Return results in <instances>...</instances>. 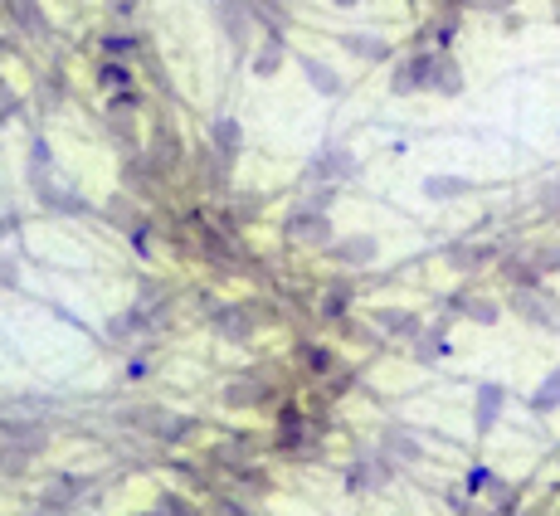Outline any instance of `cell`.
<instances>
[{"instance_id": "cb8c5ba5", "label": "cell", "mask_w": 560, "mask_h": 516, "mask_svg": "<svg viewBox=\"0 0 560 516\" xmlns=\"http://www.w3.org/2000/svg\"><path fill=\"white\" fill-rule=\"evenodd\" d=\"M347 44L351 54H361V59H385V40H371V34H347Z\"/></svg>"}, {"instance_id": "74e56055", "label": "cell", "mask_w": 560, "mask_h": 516, "mask_svg": "<svg viewBox=\"0 0 560 516\" xmlns=\"http://www.w3.org/2000/svg\"><path fill=\"white\" fill-rule=\"evenodd\" d=\"M527 516H541V511H527Z\"/></svg>"}, {"instance_id": "d590c367", "label": "cell", "mask_w": 560, "mask_h": 516, "mask_svg": "<svg viewBox=\"0 0 560 516\" xmlns=\"http://www.w3.org/2000/svg\"><path fill=\"white\" fill-rule=\"evenodd\" d=\"M34 516H59V511H54V507H44V511H34Z\"/></svg>"}, {"instance_id": "9c48e42d", "label": "cell", "mask_w": 560, "mask_h": 516, "mask_svg": "<svg viewBox=\"0 0 560 516\" xmlns=\"http://www.w3.org/2000/svg\"><path fill=\"white\" fill-rule=\"evenodd\" d=\"M385 458H400V463H420V439L410 434L404 424H390L385 429Z\"/></svg>"}, {"instance_id": "5bb4252c", "label": "cell", "mask_w": 560, "mask_h": 516, "mask_svg": "<svg viewBox=\"0 0 560 516\" xmlns=\"http://www.w3.org/2000/svg\"><path fill=\"white\" fill-rule=\"evenodd\" d=\"M341 263H371L375 258V239L371 234H361V239H341L337 249H331Z\"/></svg>"}, {"instance_id": "d6986e66", "label": "cell", "mask_w": 560, "mask_h": 516, "mask_svg": "<svg viewBox=\"0 0 560 516\" xmlns=\"http://www.w3.org/2000/svg\"><path fill=\"white\" fill-rule=\"evenodd\" d=\"M303 74L312 78V88H317V93H327V98H331V93H341V78L331 74L327 64H317V59H303Z\"/></svg>"}, {"instance_id": "8fae6325", "label": "cell", "mask_w": 560, "mask_h": 516, "mask_svg": "<svg viewBox=\"0 0 560 516\" xmlns=\"http://www.w3.org/2000/svg\"><path fill=\"white\" fill-rule=\"evenodd\" d=\"M454 312H463V317H473V321H483V327H492L497 317H502V307L492 303V297H454Z\"/></svg>"}, {"instance_id": "603a6c76", "label": "cell", "mask_w": 560, "mask_h": 516, "mask_svg": "<svg viewBox=\"0 0 560 516\" xmlns=\"http://www.w3.org/2000/svg\"><path fill=\"white\" fill-rule=\"evenodd\" d=\"M434 88H438V93H458V88H463V74H458L454 59H438V68H434Z\"/></svg>"}, {"instance_id": "f546056e", "label": "cell", "mask_w": 560, "mask_h": 516, "mask_svg": "<svg viewBox=\"0 0 560 516\" xmlns=\"http://www.w3.org/2000/svg\"><path fill=\"white\" fill-rule=\"evenodd\" d=\"M492 483H497V477H492V467H483V463L468 473V492H483V487L492 492Z\"/></svg>"}, {"instance_id": "ffe728a7", "label": "cell", "mask_w": 560, "mask_h": 516, "mask_svg": "<svg viewBox=\"0 0 560 516\" xmlns=\"http://www.w3.org/2000/svg\"><path fill=\"white\" fill-rule=\"evenodd\" d=\"M214 327H220L224 336H248V331H254V321L239 317V307H214Z\"/></svg>"}, {"instance_id": "8992f818", "label": "cell", "mask_w": 560, "mask_h": 516, "mask_svg": "<svg viewBox=\"0 0 560 516\" xmlns=\"http://www.w3.org/2000/svg\"><path fill=\"white\" fill-rule=\"evenodd\" d=\"M390 473H395V463H390L385 453H380V458H361V463H356L347 483H351V487H385V483H390Z\"/></svg>"}, {"instance_id": "d4e9b609", "label": "cell", "mask_w": 560, "mask_h": 516, "mask_svg": "<svg viewBox=\"0 0 560 516\" xmlns=\"http://www.w3.org/2000/svg\"><path fill=\"white\" fill-rule=\"evenodd\" d=\"M15 15H20V25H25V30H34L40 40L50 34V25H44V15H40L34 5H25V0H15Z\"/></svg>"}, {"instance_id": "44dd1931", "label": "cell", "mask_w": 560, "mask_h": 516, "mask_svg": "<svg viewBox=\"0 0 560 516\" xmlns=\"http://www.w3.org/2000/svg\"><path fill=\"white\" fill-rule=\"evenodd\" d=\"M487 258H492V254H487V249H468V244H454V249H448V263H454V268H483V263Z\"/></svg>"}, {"instance_id": "f1b7e54d", "label": "cell", "mask_w": 560, "mask_h": 516, "mask_svg": "<svg viewBox=\"0 0 560 516\" xmlns=\"http://www.w3.org/2000/svg\"><path fill=\"white\" fill-rule=\"evenodd\" d=\"M25 458H30L25 448H5V443H0V467H5V473H20V467H25Z\"/></svg>"}, {"instance_id": "e0dca14e", "label": "cell", "mask_w": 560, "mask_h": 516, "mask_svg": "<svg viewBox=\"0 0 560 516\" xmlns=\"http://www.w3.org/2000/svg\"><path fill=\"white\" fill-rule=\"evenodd\" d=\"M214 147H220V161H224V171H230L234 151H239V122H234V117H224V122L214 127Z\"/></svg>"}, {"instance_id": "4dcf8cb0", "label": "cell", "mask_w": 560, "mask_h": 516, "mask_svg": "<svg viewBox=\"0 0 560 516\" xmlns=\"http://www.w3.org/2000/svg\"><path fill=\"white\" fill-rule=\"evenodd\" d=\"M98 78H103V88H127V68H117V64H107Z\"/></svg>"}, {"instance_id": "7402d4cb", "label": "cell", "mask_w": 560, "mask_h": 516, "mask_svg": "<svg viewBox=\"0 0 560 516\" xmlns=\"http://www.w3.org/2000/svg\"><path fill=\"white\" fill-rule=\"evenodd\" d=\"M414 346H420V361H438V356H448L444 331H420V336H414Z\"/></svg>"}, {"instance_id": "1f68e13d", "label": "cell", "mask_w": 560, "mask_h": 516, "mask_svg": "<svg viewBox=\"0 0 560 516\" xmlns=\"http://www.w3.org/2000/svg\"><path fill=\"white\" fill-rule=\"evenodd\" d=\"M541 205L551 210V214H560V181L555 186H546V195H541Z\"/></svg>"}, {"instance_id": "6da1fadb", "label": "cell", "mask_w": 560, "mask_h": 516, "mask_svg": "<svg viewBox=\"0 0 560 516\" xmlns=\"http://www.w3.org/2000/svg\"><path fill=\"white\" fill-rule=\"evenodd\" d=\"M511 312H521L527 321H536V327H551V331H560V297H551L541 283L536 287H511Z\"/></svg>"}, {"instance_id": "30bf717a", "label": "cell", "mask_w": 560, "mask_h": 516, "mask_svg": "<svg viewBox=\"0 0 560 516\" xmlns=\"http://www.w3.org/2000/svg\"><path fill=\"white\" fill-rule=\"evenodd\" d=\"M0 439H15L25 453L44 448V429L40 424H25V419H0Z\"/></svg>"}, {"instance_id": "7a4b0ae2", "label": "cell", "mask_w": 560, "mask_h": 516, "mask_svg": "<svg viewBox=\"0 0 560 516\" xmlns=\"http://www.w3.org/2000/svg\"><path fill=\"white\" fill-rule=\"evenodd\" d=\"M283 234H288V239H307V244H321V239L331 234V224L321 220V210H307V205H303V210H293V214H288Z\"/></svg>"}, {"instance_id": "d6a6232c", "label": "cell", "mask_w": 560, "mask_h": 516, "mask_svg": "<svg viewBox=\"0 0 560 516\" xmlns=\"http://www.w3.org/2000/svg\"><path fill=\"white\" fill-rule=\"evenodd\" d=\"M473 5H483V10H507L511 0H473Z\"/></svg>"}, {"instance_id": "484cf974", "label": "cell", "mask_w": 560, "mask_h": 516, "mask_svg": "<svg viewBox=\"0 0 560 516\" xmlns=\"http://www.w3.org/2000/svg\"><path fill=\"white\" fill-rule=\"evenodd\" d=\"M278 59H283V40H278V34H268V50L254 59V68H258V74H273V68H278Z\"/></svg>"}, {"instance_id": "277c9868", "label": "cell", "mask_w": 560, "mask_h": 516, "mask_svg": "<svg viewBox=\"0 0 560 516\" xmlns=\"http://www.w3.org/2000/svg\"><path fill=\"white\" fill-rule=\"evenodd\" d=\"M502 410H507V390L502 385H483L478 390V410H473V429H478V434H492V424H497Z\"/></svg>"}, {"instance_id": "3957f363", "label": "cell", "mask_w": 560, "mask_h": 516, "mask_svg": "<svg viewBox=\"0 0 560 516\" xmlns=\"http://www.w3.org/2000/svg\"><path fill=\"white\" fill-rule=\"evenodd\" d=\"M434 68H438V59H429V54H420V59H410V64H400V74H395V83H390V88H395V93H414V88H434Z\"/></svg>"}, {"instance_id": "52a82bcc", "label": "cell", "mask_w": 560, "mask_h": 516, "mask_svg": "<svg viewBox=\"0 0 560 516\" xmlns=\"http://www.w3.org/2000/svg\"><path fill=\"white\" fill-rule=\"evenodd\" d=\"M375 327L390 331V336H420L424 321L414 317V312H404V307H380V312H375Z\"/></svg>"}, {"instance_id": "7c38bea8", "label": "cell", "mask_w": 560, "mask_h": 516, "mask_svg": "<svg viewBox=\"0 0 560 516\" xmlns=\"http://www.w3.org/2000/svg\"><path fill=\"white\" fill-rule=\"evenodd\" d=\"M468 181H463V176H429L424 181V195L429 200H454V195H468Z\"/></svg>"}, {"instance_id": "9a60e30c", "label": "cell", "mask_w": 560, "mask_h": 516, "mask_svg": "<svg viewBox=\"0 0 560 516\" xmlns=\"http://www.w3.org/2000/svg\"><path fill=\"white\" fill-rule=\"evenodd\" d=\"M220 20L230 25V40H234V44L248 40V10H244V0H224V5H220Z\"/></svg>"}, {"instance_id": "4316f807", "label": "cell", "mask_w": 560, "mask_h": 516, "mask_svg": "<svg viewBox=\"0 0 560 516\" xmlns=\"http://www.w3.org/2000/svg\"><path fill=\"white\" fill-rule=\"evenodd\" d=\"M347 297H351V287H347V283H341V287H331V293H327V303H321V317H341Z\"/></svg>"}, {"instance_id": "8d00e7d4", "label": "cell", "mask_w": 560, "mask_h": 516, "mask_svg": "<svg viewBox=\"0 0 560 516\" xmlns=\"http://www.w3.org/2000/svg\"><path fill=\"white\" fill-rule=\"evenodd\" d=\"M331 5H356V0H331Z\"/></svg>"}, {"instance_id": "5b68a950", "label": "cell", "mask_w": 560, "mask_h": 516, "mask_svg": "<svg viewBox=\"0 0 560 516\" xmlns=\"http://www.w3.org/2000/svg\"><path fill=\"white\" fill-rule=\"evenodd\" d=\"M137 424H147V434H157V439H181V434H190V419H181V414H166V410H137L132 414Z\"/></svg>"}, {"instance_id": "83f0119b", "label": "cell", "mask_w": 560, "mask_h": 516, "mask_svg": "<svg viewBox=\"0 0 560 516\" xmlns=\"http://www.w3.org/2000/svg\"><path fill=\"white\" fill-rule=\"evenodd\" d=\"M303 361L312 366V370H331V366H337V361H331V351H327V346H303Z\"/></svg>"}, {"instance_id": "836d02e7", "label": "cell", "mask_w": 560, "mask_h": 516, "mask_svg": "<svg viewBox=\"0 0 560 516\" xmlns=\"http://www.w3.org/2000/svg\"><path fill=\"white\" fill-rule=\"evenodd\" d=\"M0 283H15V268H10L5 258H0Z\"/></svg>"}, {"instance_id": "2e32d148", "label": "cell", "mask_w": 560, "mask_h": 516, "mask_svg": "<svg viewBox=\"0 0 560 516\" xmlns=\"http://www.w3.org/2000/svg\"><path fill=\"white\" fill-rule=\"evenodd\" d=\"M531 410L536 414H551V410H560V370H551V376L536 385V394H531Z\"/></svg>"}, {"instance_id": "4fadbf2b", "label": "cell", "mask_w": 560, "mask_h": 516, "mask_svg": "<svg viewBox=\"0 0 560 516\" xmlns=\"http://www.w3.org/2000/svg\"><path fill=\"white\" fill-rule=\"evenodd\" d=\"M34 190H40V200L50 210H83V200L74 195V190H59V186H50L44 176H34Z\"/></svg>"}, {"instance_id": "ac0fdd59", "label": "cell", "mask_w": 560, "mask_h": 516, "mask_svg": "<svg viewBox=\"0 0 560 516\" xmlns=\"http://www.w3.org/2000/svg\"><path fill=\"white\" fill-rule=\"evenodd\" d=\"M83 492V477H59V483L50 487V497H44V507H54V511H64V507H74V497Z\"/></svg>"}, {"instance_id": "e575fe53", "label": "cell", "mask_w": 560, "mask_h": 516, "mask_svg": "<svg viewBox=\"0 0 560 516\" xmlns=\"http://www.w3.org/2000/svg\"><path fill=\"white\" fill-rule=\"evenodd\" d=\"M10 230H15V220H10V214H0V239H5Z\"/></svg>"}, {"instance_id": "ba28073f", "label": "cell", "mask_w": 560, "mask_h": 516, "mask_svg": "<svg viewBox=\"0 0 560 516\" xmlns=\"http://www.w3.org/2000/svg\"><path fill=\"white\" fill-rule=\"evenodd\" d=\"M317 181H341V176H356V156L351 151H321L312 161Z\"/></svg>"}]
</instances>
